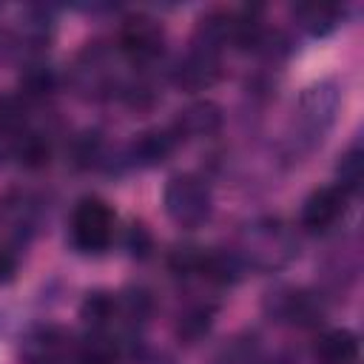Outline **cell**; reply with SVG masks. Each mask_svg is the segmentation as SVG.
<instances>
[{"mask_svg": "<svg viewBox=\"0 0 364 364\" xmlns=\"http://www.w3.org/2000/svg\"><path fill=\"white\" fill-rule=\"evenodd\" d=\"M114 239V210L97 199H80L71 213V242L80 253H102Z\"/></svg>", "mask_w": 364, "mask_h": 364, "instance_id": "cell-1", "label": "cell"}, {"mask_svg": "<svg viewBox=\"0 0 364 364\" xmlns=\"http://www.w3.org/2000/svg\"><path fill=\"white\" fill-rule=\"evenodd\" d=\"M114 313H117V299L111 293H102V290L88 293L85 301L80 304V316L85 324H91V330H102L114 318Z\"/></svg>", "mask_w": 364, "mask_h": 364, "instance_id": "cell-16", "label": "cell"}, {"mask_svg": "<svg viewBox=\"0 0 364 364\" xmlns=\"http://www.w3.org/2000/svg\"><path fill=\"white\" fill-rule=\"evenodd\" d=\"M54 88V74L43 65H31L20 80V97H46Z\"/></svg>", "mask_w": 364, "mask_h": 364, "instance_id": "cell-19", "label": "cell"}, {"mask_svg": "<svg viewBox=\"0 0 364 364\" xmlns=\"http://www.w3.org/2000/svg\"><path fill=\"white\" fill-rule=\"evenodd\" d=\"M210 321H213V310H210V307H191L188 313L179 316L176 333H179L188 344H193V341H199V338L210 330Z\"/></svg>", "mask_w": 364, "mask_h": 364, "instance_id": "cell-18", "label": "cell"}, {"mask_svg": "<svg viewBox=\"0 0 364 364\" xmlns=\"http://www.w3.org/2000/svg\"><path fill=\"white\" fill-rule=\"evenodd\" d=\"M77 344L71 333L57 324H40L26 333L20 344V364H74Z\"/></svg>", "mask_w": 364, "mask_h": 364, "instance_id": "cell-3", "label": "cell"}, {"mask_svg": "<svg viewBox=\"0 0 364 364\" xmlns=\"http://www.w3.org/2000/svg\"><path fill=\"white\" fill-rule=\"evenodd\" d=\"M100 151H102V139H100L97 131H85L74 139V159H77L80 168L94 165L100 159Z\"/></svg>", "mask_w": 364, "mask_h": 364, "instance_id": "cell-20", "label": "cell"}, {"mask_svg": "<svg viewBox=\"0 0 364 364\" xmlns=\"http://www.w3.org/2000/svg\"><path fill=\"white\" fill-rule=\"evenodd\" d=\"M336 173H338V188L350 196L353 191H358V185H361V179H364V151H361V145H350L347 151H344V156L338 159V168H336Z\"/></svg>", "mask_w": 364, "mask_h": 364, "instance_id": "cell-17", "label": "cell"}, {"mask_svg": "<svg viewBox=\"0 0 364 364\" xmlns=\"http://www.w3.org/2000/svg\"><path fill=\"white\" fill-rule=\"evenodd\" d=\"M162 43H165V31L154 17H148V14L125 17V23L119 28V48L131 60L151 63L154 57L162 54Z\"/></svg>", "mask_w": 364, "mask_h": 364, "instance_id": "cell-4", "label": "cell"}, {"mask_svg": "<svg viewBox=\"0 0 364 364\" xmlns=\"http://www.w3.org/2000/svg\"><path fill=\"white\" fill-rule=\"evenodd\" d=\"M344 208H347V193L338 185L318 188L307 196V202L301 208V225L307 230H327L330 225L338 222Z\"/></svg>", "mask_w": 364, "mask_h": 364, "instance_id": "cell-6", "label": "cell"}, {"mask_svg": "<svg viewBox=\"0 0 364 364\" xmlns=\"http://www.w3.org/2000/svg\"><path fill=\"white\" fill-rule=\"evenodd\" d=\"M253 242L247 245V253L253 256L256 264L262 267H273V264H282L287 256H290V242L287 236L279 230V225H264V228H253Z\"/></svg>", "mask_w": 364, "mask_h": 364, "instance_id": "cell-8", "label": "cell"}, {"mask_svg": "<svg viewBox=\"0 0 364 364\" xmlns=\"http://www.w3.org/2000/svg\"><path fill=\"white\" fill-rule=\"evenodd\" d=\"M279 316L287 318V321H293V324H299V327H313L321 318V307L316 304V299L310 293L290 290L279 301Z\"/></svg>", "mask_w": 364, "mask_h": 364, "instance_id": "cell-13", "label": "cell"}, {"mask_svg": "<svg viewBox=\"0 0 364 364\" xmlns=\"http://www.w3.org/2000/svg\"><path fill=\"white\" fill-rule=\"evenodd\" d=\"M125 247H128V253H131V256H136V259L148 256V250H151V233H148V228H145V225H139V222H134V225L128 228Z\"/></svg>", "mask_w": 364, "mask_h": 364, "instance_id": "cell-21", "label": "cell"}, {"mask_svg": "<svg viewBox=\"0 0 364 364\" xmlns=\"http://www.w3.org/2000/svg\"><path fill=\"white\" fill-rule=\"evenodd\" d=\"M162 205L165 213L182 225V228H196L210 216V191L202 179L185 173V176H173L168 179L165 191H162Z\"/></svg>", "mask_w": 364, "mask_h": 364, "instance_id": "cell-2", "label": "cell"}, {"mask_svg": "<svg viewBox=\"0 0 364 364\" xmlns=\"http://www.w3.org/2000/svg\"><path fill=\"white\" fill-rule=\"evenodd\" d=\"M9 148L17 156V162L26 165V168H43L48 162V156H51L48 139L43 134H34V131H23Z\"/></svg>", "mask_w": 364, "mask_h": 364, "instance_id": "cell-14", "label": "cell"}, {"mask_svg": "<svg viewBox=\"0 0 364 364\" xmlns=\"http://www.w3.org/2000/svg\"><path fill=\"white\" fill-rule=\"evenodd\" d=\"M299 26L313 34V37H324L330 34L336 26H338V17H341V9L338 6H330V3H301L293 9Z\"/></svg>", "mask_w": 364, "mask_h": 364, "instance_id": "cell-12", "label": "cell"}, {"mask_svg": "<svg viewBox=\"0 0 364 364\" xmlns=\"http://www.w3.org/2000/svg\"><path fill=\"white\" fill-rule=\"evenodd\" d=\"M119 358V350H117V341L105 338L102 333H94L88 336L82 344H77L74 350V364H117Z\"/></svg>", "mask_w": 364, "mask_h": 364, "instance_id": "cell-15", "label": "cell"}, {"mask_svg": "<svg viewBox=\"0 0 364 364\" xmlns=\"http://www.w3.org/2000/svg\"><path fill=\"white\" fill-rule=\"evenodd\" d=\"M316 358L321 364H355L358 338L350 330H327L316 341Z\"/></svg>", "mask_w": 364, "mask_h": 364, "instance_id": "cell-11", "label": "cell"}, {"mask_svg": "<svg viewBox=\"0 0 364 364\" xmlns=\"http://www.w3.org/2000/svg\"><path fill=\"white\" fill-rule=\"evenodd\" d=\"M336 111H338V88L333 82L310 85L299 97V119L310 131V136H318L321 139V134L336 119Z\"/></svg>", "mask_w": 364, "mask_h": 364, "instance_id": "cell-5", "label": "cell"}, {"mask_svg": "<svg viewBox=\"0 0 364 364\" xmlns=\"http://www.w3.org/2000/svg\"><path fill=\"white\" fill-rule=\"evenodd\" d=\"M179 136L173 134V128H162V131H145L134 139L131 145V159L136 165H159L165 162L173 148H176Z\"/></svg>", "mask_w": 364, "mask_h": 364, "instance_id": "cell-10", "label": "cell"}, {"mask_svg": "<svg viewBox=\"0 0 364 364\" xmlns=\"http://www.w3.org/2000/svg\"><path fill=\"white\" fill-rule=\"evenodd\" d=\"M219 77V60L216 54H205V51H191L173 71V82L185 91H199L208 88L213 80Z\"/></svg>", "mask_w": 364, "mask_h": 364, "instance_id": "cell-7", "label": "cell"}, {"mask_svg": "<svg viewBox=\"0 0 364 364\" xmlns=\"http://www.w3.org/2000/svg\"><path fill=\"white\" fill-rule=\"evenodd\" d=\"M219 125H222V111H219V105L202 100V102H193V105H188L185 111H179V117H176V122H173L171 128H173V134L182 139V136H208V134H213Z\"/></svg>", "mask_w": 364, "mask_h": 364, "instance_id": "cell-9", "label": "cell"}, {"mask_svg": "<svg viewBox=\"0 0 364 364\" xmlns=\"http://www.w3.org/2000/svg\"><path fill=\"white\" fill-rule=\"evenodd\" d=\"M14 273H17V259H14V253L6 250V247H0V284L11 282Z\"/></svg>", "mask_w": 364, "mask_h": 364, "instance_id": "cell-22", "label": "cell"}]
</instances>
